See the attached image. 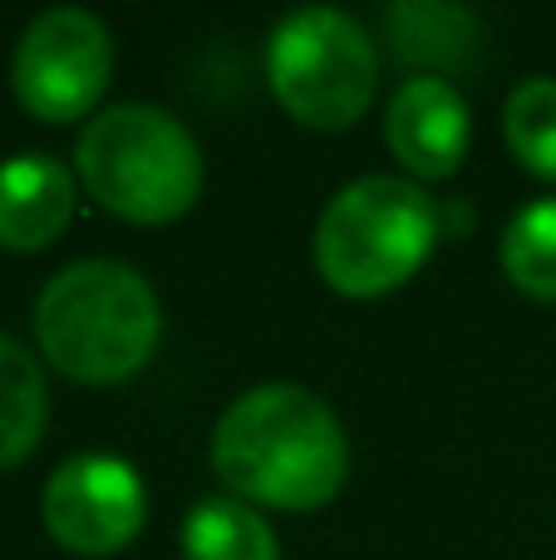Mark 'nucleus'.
<instances>
[{
    "label": "nucleus",
    "instance_id": "3",
    "mask_svg": "<svg viewBox=\"0 0 556 560\" xmlns=\"http://www.w3.org/2000/svg\"><path fill=\"white\" fill-rule=\"evenodd\" d=\"M84 192L134 226H167L202 197V148L158 104H108L74 143Z\"/></svg>",
    "mask_w": 556,
    "mask_h": 560
},
{
    "label": "nucleus",
    "instance_id": "7",
    "mask_svg": "<svg viewBox=\"0 0 556 560\" xmlns=\"http://www.w3.org/2000/svg\"><path fill=\"white\" fill-rule=\"evenodd\" d=\"M39 512H45V532L69 556L104 560L143 532L148 492L134 463L114 453H79L49 472Z\"/></svg>",
    "mask_w": 556,
    "mask_h": 560
},
{
    "label": "nucleus",
    "instance_id": "4",
    "mask_svg": "<svg viewBox=\"0 0 556 560\" xmlns=\"http://www.w3.org/2000/svg\"><path fill=\"white\" fill-rule=\"evenodd\" d=\"M443 236L439 202L409 177L370 173L345 183L315 222V271L350 300L399 290Z\"/></svg>",
    "mask_w": 556,
    "mask_h": 560
},
{
    "label": "nucleus",
    "instance_id": "5",
    "mask_svg": "<svg viewBox=\"0 0 556 560\" xmlns=\"http://www.w3.org/2000/svg\"><path fill=\"white\" fill-rule=\"evenodd\" d=\"M266 84L301 128L340 133L360 124L364 108L374 104L380 55L355 15L331 5H305L271 30Z\"/></svg>",
    "mask_w": 556,
    "mask_h": 560
},
{
    "label": "nucleus",
    "instance_id": "2",
    "mask_svg": "<svg viewBox=\"0 0 556 560\" xmlns=\"http://www.w3.org/2000/svg\"><path fill=\"white\" fill-rule=\"evenodd\" d=\"M39 354L74 384H124L163 339V305L134 266L94 256L45 280L35 300Z\"/></svg>",
    "mask_w": 556,
    "mask_h": 560
},
{
    "label": "nucleus",
    "instance_id": "14",
    "mask_svg": "<svg viewBox=\"0 0 556 560\" xmlns=\"http://www.w3.org/2000/svg\"><path fill=\"white\" fill-rule=\"evenodd\" d=\"M502 138L532 177L556 183V79L532 74L502 104Z\"/></svg>",
    "mask_w": 556,
    "mask_h": 560
},
{
    "label": "nucleus",
    "instance_id": "10",
    "mask_svg": "<svg viewBox=\"0 0 556 560\" xmlns=\"http://www.w3.org/2000/svg\"><path fill=\"white\" fill-rule=\"evenodd\" d=\"M384 35H390V55L404 59L414 74L449 79L473 65L478 55V15L468 5H449V0H404V5L384 10Z\"/></svg>",
    "mask_w": 556,
    "mask_h": 560
},
{
    "label": "nucleus",
    "instance_id": "8",
    "mask_svg": "<svg viewBox=\"0 0 556 560\" xmlns=\"http://www.w3.org/2000/svg\"><path fill=\"white\" fill-rule=\"evenodd\" d=\"M384 143L399 158L404 173L414 177H453L468 158L473 143V114L468 98L433 74H414L394 89L384 108Z\"/></svg>",
    "mask_w": 556,
    "mask_h": 560
},
{
    "label": "nucleus",
    "instance_id": "13",
    "mask_svg": "<svg viewBox=\"0 0 556 560\" xmlns=\"http://www.w3.org/2000/svg\"><path fill=\"white\" fill-rule=\"evenodd\" d=\"M502 276L532 300H556V197H537L508 222L498 246Z\"/></svg>",
    "mask_w": 556,
    "mask_h": 560
},
{
    "label": "nucleus",
    "instance_id": "1",
    "mask_svg": "<svg viewBox=\"0 0 556 560\" xmlns=\"http://www.w3.org/2000/svg\"><path fill=\"white\" fill-rule=\"evenodd\" d=\"M212 467L236 502L271 512H315L350 477V443L315 388L256 384L212 428Z\"/></svg>",
    "mask_w": 556,
    "mask_h": 560
},
{
    "label": "nucleus",
    "instance_id": "11",
    "mask_svg": "<svg viewBox=\"0 0 556 560\" xmlns=\"http://www.w3.org/2000/svg\"><path fill=\"white\" fill-rule=\"evenodd\" d=\"M49 423V388L39 359L15 335H0V472L25 463Z\"/></svg>",
    "mask_w": 556,
    "mask_h": 560
},
{
    "label": "nucleus",
    "instance_id": "6",
    "mask_svg": "<svg viewBox=\"0 0 556 560\" xmlns=\"http://www.w3.org/2000/svg\"><path fill=\"white\" fill-rule=\"evenodd\" d=\"M114 79V35L84 5L39 10L10 59V84L25 114L45 124H74L104 98Z\"/></svg>",
    "mask_w": 556,
    "mask_h": 560
},
{
    "label": "nucleus",
    "instance_id": "12",
    "mask_svg": "<svg viewBox=\"0 0 556 560\" xmlns=\"http://www.w3.org/2000/svg\"><path fill=\"white\" fill-rule=\"evenodd\" d=\"M183 560H281V541L256 506L207 497L183 522Z\"/></svg>",
    "mask_w": 556,
    "mask_h": 560
},
{
    "label": "nucleus",
    "instance_id": "9",
    "mask_svg": "<svg viewBox=\"0 0 556 560\" xmlns=\"http://www.w3.org/2000/svg\"><path fill=\"white\" fill-rule=\"evenodd\" d=\"M74 217V173L49 153H15L0 163V246L39 252Z\"/></svg>",
    "mask_w": 556,
    "mask_h": 560
}]
</instances>
